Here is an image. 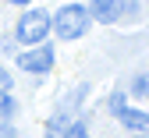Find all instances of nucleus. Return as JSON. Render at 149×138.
Masks as SVG:
<instances>
[{
  "instance_id": "nucleus-4",
  "label": "nucleus",
  "mask_w": 149,
  "mask_h": 138,
  "mask_svg": "<svg viewBox=\"0 0 149 138\" xmlns=\"http://www.w3.org/2000/svg\"><path fill=\"white\" fill-rule=\"evenodd\" d=\"M85 11H89L92 21H100V25H114L117 18L124 14V0H92Z\"/></svg>"
},
{
  "instance_id": "nucleus-1",
  "label": "nucleus",
  "mask_w": 149,
  "mask_h": 138,
  "mask_svg": "<svg viewBox=\"0 0 149 138\" xmlns=\"http://www.w3.org/2000/svg\"><path fill=\"white\" fill-rule=\"evenodd\" d=\"M89 25H92V18H89V11L82 4H64L57 14H50V32H57L68 43L71 39H82L89 32Z\"/></svg>"
},
{
  "instance_id": "nucleus-8",
  "label": "nucleus",
  "mask_w": 149,
  "mask_h": 138,
  "mask_svg": "<svg viewBox=\"0 0 149 138\" xmlns=\"http://www.w3.org/2000/svg\"><path fill=\"white\" fill-rule=\"evenodd\" d=\"M64 138H89V128H85L82 121H74V124L68 128V135H64Z\"/></svg>"
},
{
  "instance_id": "nucleus-10",
  "label": "nucleus",
  "mask_w": 149,
  "mask_h": 138,
  "mask_svg": "<svg viewBox=\"0 0 149 138\" xmlns=\"http://www.w3.org/2000/svg\"><path fill=\"white\" fill-rule=\"evenodd\" d=\"M132 89H135L139 96H146V92H149V78H135V85H132Z\"/></svg>"
},
{
  "instance_id": "nucleus-12",
  "label": "nucleus",
  "mask_w": 149,
  "mask_h": 138,
  "mask_svg": "<svg viewBox=\"0 0 149 138\" xmlns=\"http://www.w3.org/2000/svg\"><path fill=\"white\" fill-rule=\"evenodd\" d=\"M11 4H18V7H25V4H32V0H11Z\"/></svg>"
},
{
  "instance_id": "nucleus-7",
  "label": "nucleus",
  "mask_w": 149,
  "mask_h": 138,
  "mask_svg": "<svg viewBox=\"0 0 149 138\" xmlns=\"http://www.w3.org/2000/svg\"><path fill=\"white\" fill-rule=\"evenodd\" d=\"M14 113V99H11V92H0V117H11Z\"/></svg>"
},
{
  "instance_id": "nucleus-3",
  "label": "nucleus",
  "mask_w": 149,
  "mask_h": 138,
  "mask_svg": "<svg viewBox=\"0 0 149 138\" xmlns=\"http://www.w3.org/2000/svg\"><path fill=\"white\" fill-rule=\"evenodd\" d=\"M18 67L29 71V74H46L53 67V46L50 43H39V46H32L25 53H18Z\"/></svg>"
},
{
  "instance_id": "nucleus-9",
  "label": "nucleus",
  "mask_w": 149,
  "mask_h": 138,
  "mask_svg": "<svg viewBox=\"0 0 149 138\" xmlns=\"http://www.w3.org/2000/svg\"><path fill=\"white\" fill-rule=\"evenodd\" d=\"M110 106H114V113H121L124 110V92H114V96H110Z\"/></svg>"
},
{
  "instance_id": "nucleus-5",
  "label": "nucleus",
  "mask_w": 149,
  "mask_h": 138,
  "mask_svg": "<svg viewBox=\"0 0 149 138\" xmlns=\"http://www.w3.org/2000/svg\"><path fill=\"white\" fill-rule=\"evenodd\" d=\"M117 117H121V124H124L128 131H139V135H149V113H142V110H128V106H124V110H121Z\"/></svg>"
},
{
  "instance_id": "nucleus-11",
  "label": "nucleus",
  "mask_w": 149,
  "mask_h": 138,
  "mask_svg": "<svg viewBox=\"0 0 149 138\" xmlns=\"http://www.w3.org/2000/svg\"><path fill=\"white\" fill-rule=\"evenodd\" d=\"M7 85H11V74H7L4 67H0V92H7Z\"/></svg>"
},
{
  "instance_id": "nucleus-13",
  "label": "nucleus",
  "mask_w": 149,
  "mask_h": 138,
  "mask_svg": "<svg viewBox=\"0 0 149 138\" xmlns=\"http://www.w3.org/2000/svg\"><path fill=\"white\" fill-rule=\"evenodd\" d=\"M139 138H149V135H139Z\"/></svg>"
},
{
  "instance_id": "nucleus-6",
  "label": "nucleus",
  "mask_w": 149,
  "mask_h": 138,
  "mask_svg": "<svg viewBox=\"0 0 149 138\" xmlns=\"http://www.w3.org/2000/svg\"><path fill=\"white\" fill-rule=\"evenodd\" d=\"M68 128H71V121H68L64 113H61V117H53V121H50V138H64Z\"/></svg>"
},
{
  "instance_id": "nucleus-2",
  "label": "nucleus",
  "mask_w": 149,
  "mask_h": 138,
  "mask_svg": "<svg viewBox=\"0 0 149 138\" xmlns=\"http://www.w3.org/2000/svg\"><path fill=\"white\" fill-rule=\"evenodd\" d=\"M14 35H18L22 46H39V43H46V35H50V14L46 11H25L22 21H18V28H14Z\"/></svg>"
}]
</instances>
